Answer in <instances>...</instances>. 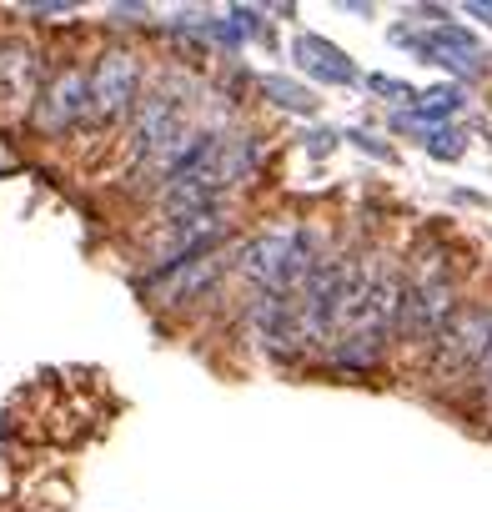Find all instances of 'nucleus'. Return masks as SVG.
<instances>
[{
    "label": "nucleus",
    "mask_w": 492,
    "mask_h": 512,
    "mask_svg": "<svg viewBox=\"0 0 492 512\" xmlns=\"http://www.w3.org/2000/svg\"><path fill=\"white\" fill-rule=\"evenodd\" d=\"M487 347H492V307H452V317L432 337V377L457 382L462 372H477Z\"/></svg>",
    "instance_id": "nucleus-1"
},
{
    "label": "nucleus",
    "mask_w": 492,
    "mask_h": 512,
    "mask_svg": "<svg viewBox=\"0 0 492 512\" xmlns=\"http://www.w3.org/2000/svg\"><path fill=\"white\" fill-rule=\"evenodd\" d=\"M447 317H452V282H447V272H442V256L427 251V262L417 267V277L402 287V307H397V332H392V337L432 342Z\"/></svg>",
    "instance_id": "nucleus-2"
},
{
    "label": "nucleus",
    "mask_w": 492,
    "mask_h": 512,
    "mask_svg": "<svg viewBox=\"0 0 492 512\" xmlns=\"http://www.w3.org/2000/svg\"><path fill=\"white\" fill-rule=\"evenodd\" d=\"M141 101V61L131 51H106L86 71V116L91 121H121Z\"/></svg>",
    "instance_id": "nucleus-3"
},
{
    "label": "nucleus",
    "mask_w": 492,
    "mask_h": 512,
    "mask_svg": "<svg viewBox=\"0 0 492 512\" xmlns=\"http://www.w3.org/2000/svg\"><path fill=\"white\" fill-rule=\"evenodd\" d=\"M392 41H402V46H412L427 66H442V71H452V76H462V81H472L477 71H482V46H477V36L472 31H462V26H432L427 36H407V31H392Z\"/></svg>",
    "instance_id": "nucleus-4"
},
{
    "label": "nucleus",
    "mask_w": 492,
    "mask_h": 512,
    "mask_svg": "<svg viewBox=\"0 0 492 512\" xmlns=\"http://www.w3.org/2000/svg\"><path fill=\"white\" fill-rule=\"evenodd\" d=\"M226 262H231V256L206 251V256H191V262H176V267H156V272H151L141 287H146L151 297H161L166 307H176V302H191V297L211 292V287L221 282Z\"/></svg>",
    "instance_id": "nucleus-5"
},
{
    "label": "nucleus",
    "mask_w": 492,
    "mask_h": 512,
    "mask_svg": "<svg viewBox=\"0 0 492 512\" xmlns=\"http://www.w3.org/2000/svg\"><path fill=\"white\" fill-rule=\"evenodd\" d=\"M221 241H226V216H221V206H206V211L176 216V221H166V236H161V262H156V267L191 262V256L216 251Z\"/></svg>",
    "instance_id": "nucleus-6"
},
{
    "label": "nucleus",
    "mask_w": 492,
    "mask_h": 512,
    "mask_svg": "<svg viewBox=\"0 0 492 512\" xmlns=\"http://www.w3.org/2000/svg\"><path fill=\"white\" fill-rule=\"evenodd\" d=\"M81 116H86V71H81V66H66V71H56V76L46 81V91L36 96V126L51 131V136H61V131H71Z\"/></svg>",
    "instance_id": "nucleus-7"
},
{
    "label": "nucleus",
    "mask_w": 492,
    "mask_h": 512,
    "mask_svg": "<svg viewBox=\"0 0 492 512\" xmlns=\"http://www.w3.org/2000/svg\"><path fill=\"white\" fill-rule=\"evenodd\" d=\"M176 131H181V101L176 96L156 91V96L136 101V111H131V161H146Z\"/></svg>",
    "instance_id": "nucleus-8"
},
{
    "label": "nucleus",
    "mask_w": 492,
    "mask_h": 512,
    "mask_svg": "<svg viewBox=\"0 0 492 512\" xmlns=\"http://www.w3.org/2000/svg\"><path fill=\"white\" fill-rule=\"evenodd\" d=\"M246 327H252V337H257L262 347L287 352V357H292V352H297V342H302L292 297H272V292H262L252 307H246Z\"/></svg>",
    "instance_id": "nucleus-9"
},
{
    "label": "nucleus",
    "mask_w": 492,
    "mask_h": 512,
    "mask_svg": "<svg viewBox=\"0 0 492 512\" xmlns=\"http://www.w3.org/2000/svg\"><path fill=\"white\" fill-rule=\"evenodd\" d=\"M292 61H297L307 76L327 81V86H352V81H357V66L347 61V51L332 46V41H322V36H297Z\"/></svg>",
    "instance_id": "nucleus-10"
},
{
    "label": "nucleus",
    "mask_w": 492,
    "mask_h": 512,
    "mask_svg": "<svg viewBox=\"0 0 492 512\" xmlns=\"http://www.w3.org/2000/svg\"><path fill=\"white\" fill-rule=\"evenodd\" d=\"M36 76H41V61H36L31 46H21V41L0 46V96L6 101H31Z\"/></svg>",
    "instance_id": "nucleus-11"
},
{
    "label": "nucleus",
    "mask_w": 492,
    "mask_h": 512,
    "mask_svg": "<svg viewBox=\"0 0 492 512\" xmlns=\"http://www.w3.org/2000/svg\"><path fill=\"white\" fill-rule=\"evenodd\" d=\"M262 91H267L282 111H292V116H312V111H317L312 91H307V86H297V81H287V76H262Z\"/></svg>",
    "instance_id": "nucleus-12"
},
{
    "label": "nucleus",
    "mask_w": 492,
    "mask_h": 512,
    "mask_svg": "<svg viewBox=\"0 0 492 512\" xmlns=\"http://www.w3.org/2000/svg\"><path fill=\"white\" fill-rule=\"evenodd\" d=\"M457 111H462V91H457V86H437V91H427V96L417 101V111L402 116V121H447V116H457Z\"/></svg>",
    "instance_id": "nucleus-13"
},
{
    "label": "nucleus",
    "mask_w": 492,
    "mask_h": 512,
    "mask_svg": "<svg viewBox=\"0 0 492 512\" xmlns=\"http://www.w3.org/2000/svg\"><path fill=\"white\" fill-rule=\"evenodd\" d=\"M332 357H337L342 367H352V372H367V367L382 357V342H372V337H362V332H347V337L332 347Z\"/></svg>",
    "instance_id": "nucleus-14"
},
{
    "label": "nucleus",
    "mask_w": 492,
    "mask_h": 512,
    "mask_svg": "<svg viewBox=\"0 0 492 512\" xmlns=\"http://www.w3.org/2000/svg\"><path fill=\"white\" fill-rule=\"evenodd\" d=\"M462 141H467L462 131L437 126V131H432V141H427V156H432V161H457V156H462Z\"/></svg>",
    "instance_id": "nucleus-15"
},
{
    "label": "nucleus",
    "mask_w": 492,
    "mask_h": 512,
    "mask_svg": "<svg viewBox=\"0 0 492 512\" xmlns=\"http://www.w3.org/2000/svg\"><path fill=\"white\" fill-rule=\"evenodd\" d=\"M367 86H372L377 96H407V101H412V86H402V81H387V76H367Z\"/></svg>",
    "instance_id": "nucleus-16"
},
{
    "label": "nucleus",
    "mask_w": 492,
    "mask_h": 512,
    "mask_svg": "<svg viewBox=\"0 0 492 512\" xmlns=\"http://www.w3.org/2000/svg\"><path fill=\"white\" fill-rule=\"evenodd\" d=\"M477 382H482V392L492 397V347L482 352V362H477Z\"/></svg>",
    "instance_id": "nucleus-17"
},
{
    "label": "nucleus",
    "mask_w": 492,
    "mask_h": 512,
    "mask_svg": "<svg viewBox=\"0 0 492 512\" xmlns=\"http://www.w3.org/2000/svg\"><path fill=\"white\" fill-rule=\"evenodd\" d=\"M76 6H66V0H56V6H31V16H71Z\"/></svg>",
    "instance_id": "nucleus-18"
},
{
    "label": "nucleus",
    "mask_w": 492,
    "mask_h": 512,
    "mask_svg": "<svg viewBox=\"0 0 492 512\" xmlns=\"http://www.w3.org/2000/svg\"><path fill=\"white\" fill-rule=\"evenodd\" d=\"M467 16H477V21L492 26V6H487V0H467Z\"/></svg>",
    "instance_id": "nucleus-19"
},
{
    "label": "nucleus",
    "mask_w": 492,
    "mask_h": 512,
    "mask_svg": "<svg viewBox=\"0 0 492 512\" xmlns=\"http://www.w3.org/2000/svg\"><path fill=\"white\" fill-rule=\"evenodd\" d=\"M332 141H337V136H332V131H322V136H312V151L322 156V151H332Z\"/></svg>",
    "instance_id": "nucleus-20"
}]
</instances>
